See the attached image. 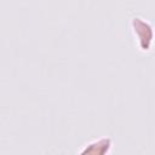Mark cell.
I'll list each match as a JSON object with an SVG mask.
<instances>
[{
  "label": "cell",
  "mask_w": 155,
  "mask_h": 155,
  "mask_svg": "<svg viewBox=\"0 0 155 155\" xmlns=\"http://www.w3.org/2000/svg\"><path fill=\"white\" fill-rule=\"evenodd\" d=\"M131 29L133 31L134 38L137 39V45L139 50L143 52H148L151 48L155 38L153 24L144 17L134 15L133 17H131Z\"/></svg>",
  "instance_id": "obj_1"
},
{
  "label": "cell",
  "mask_w": 155,
  "mask_h": 155,
  "mask_svg": "<svg viewBox=\"0 0 155 155\" xmlns=\"http://www.w3.org/2000/svg\"><path fill=\"white\" fill-rule=\"evenodd\" d=\"M111 149L113 139L108 136H102L84 144L76 155H109Z\"/></svg>",
  "instance_id": "obj_2"
}]
</instances>
